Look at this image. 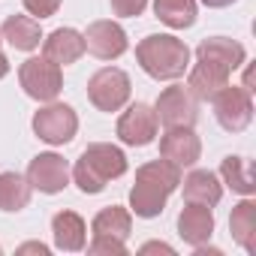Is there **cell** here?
Here are the masks:
<instances>
[{
	"label": "cell",
	"mask_w": 256,
	"mask_h": 256,
	"mask_svg": "<svg viewBox=\"0 0 256 256\" xmlns=\"http://www.w3.org/2000/svg\"><path fill=\"white\" fill-rule=\"evenodd\" d=\"M181 187V169L169 160H151L136 169V184L130 190V214L151 220L160 217L166 199Z\"/></svg>",
	"instance_id": "6da1fadb"
},
{
	"label": "cell",
	"mask_w": 256,
	"mask_h": 256,
	"mask_svg": "<svg viewBox=\"0 0 256 256\" xmlns=\"http://www.w3.org/2000/svg\"><path fill=\"white\" fill-rule=\"evenodd\" d=\"M76 187L88 196H96L106 190L108 181L120 178L126 172V154L118 148V145H108V142H94L82 151V157L76 160V166L70 169Z\"/></svg>",
	"instance_id": "7a4b0ae2"
},
{
	"label": "cell",
	"mask_w": 256,
	"mask_h": 256,
	"mask_svg": "<svg viewBox=\"0 0 256 256\" xmlns=\"http://www.w3.org/2000/svg\"><path fill=\"white\" fill-rule=\"evenodd\" d=\"M139 66L157 82H175L190 70V48L172 34H151L136 46Z\"/></svg>",
	"instance_id": "3957f363"
},
{
	"label": "cell",
	"mask_w": 256,
	"mask_h": 256,
	"mask_svg": "<svg viewBox=\"0 0 256 256\" xmlns=\"http://www.w3.org/2000/svg\"><path fill=\"white\" fill-rule=\"evenodd\" d=\"M130 94H133L130 76L118 66H102L88 78V100L100 112H120L130 102Z\"/></svg>",
	"instance_id": "277c9868"
},
{
	"label": "cell",
	"mask_w": 256,
	"mask_h": 256,
	"mask_svg": "<svg viewBox=\"0 0 256 256\" xmlns=\"http://www.w3.org/2000/svg\"><path fill=\"white\" fill-rule=\"evenodd\" d=\"M18 82H22L24 94L36 102H52L64 90V72L48 58H28L18 66Z\"/></svg>",
	"instance_id": "5b68a950"
},
{
	"label": "cell",
	"mask_w": 256,
	"mask_h": 256,
	"mask_svg": "<svg viewBox=\"0 0 256 256\" xmlns=\"http://www.w3.org/2000/svg\"><path fill=\"white\" fill-rule=\"evenodd\" d=\"M214 118L226 133H241L253 120V96L241 84H226L211 96Z\"/></svg>",
	"instance_id": "8992f818"
},
{
	"label": "cell",
	"mask_w": 256,
	"mask_h": 256,
	"mask_svg": "<svg viewBox=\"0 0 256 256\" xmlns=\"http://www.w3.org/2000/svg\"><path fill=\"white\" fill-rule=\"evenodd\" d=\"M34 133L48 145H66L78 133V114L66 102H48L34 114Z\"/></svg>",
	"instance_id": "52a82bcc"
},
{
	"label": "cell",
	"mask_w": 256,
	"mask_h": 256,
	"mask_svg": "<svg viewBox=\"0 0 256 256\" xmlns=\"http://www.w3.org/2000/svg\"><path fill=\"white\" fill-rule=\"evenodd\" d=\"M154 114H157V124H163L166 130H172V126H193L199 120V102L193 100L187 88L172 84L157 96Z\"/></svg>",
	"instance_id": "ba28073f"
},
{
	"label": "cell",
	"mask_w": 256,
	"mask_h": 256,
	"mask_svg": "<svg viewBox=\"0 0 256 256\" xmlns=\"http://www.w3.org/2000/svg\"><path fill=\"white\" fill-rule=\"evenodd\" d=\"M157 114L148 102H133L120 118H118V139L130 148H145L157 139Z\"/></svg>",
	"instance_id": "9c48e42d"
},
{
	"label": "cell",
	"mask_w": 256,
	"mask_h": 256,
	"mask_svg": "<svg viewBox=\"0 0 256 256\" xmlns=\"http://www.w3.org/2000/svg\"><path fill=\"white\" fill-rule=\"evenodd\" d=\"M82 36H84V48H88L94 58H100V60H118L126 48H130L126 30H124L118 22H112V18L90 22Z\"/></svg>",
	"instance_id": "30bf717a"
},
{
	"label": "cell",
	"mask_w": 256,
	"mask_h": 256,
	"mask_svg": "<svg viewBox=\"0 0 256 256\" xmlns=\"http://www.w3.org/2000/svg\"><path fill=\"white\" fill-rule=\"evenodd\" d=\"M70 175H72V172H70L66 160H64L60 154H54V151H46V154H36V157L30 160L24 178L30 181L34 190L54 196V193H60V190L70 187Z\"/></svg>",
	"instance_id": "8fae6325"
},
{
	"label": "cell",
	"mask_w": 256,
	"mask_h": 256,
	"mask_svg": "<svg viewBox=\"0 0 256 256\" xmlns=\"http://www.w3.org/2000/svg\"><path fill=\"white\" fill-rule=\"evenodd\" d=\"M160 157L169 160L178 169H190L202 157V142L193 133V126H172L160 139Z\"/></svg>",
	"instance_id": "7c38bea8"
},
{
	"label": "cell",
	"mask_w": 256,
	"mask_h": 256,
	"mask_svg": "<svg viewBox=\"0 0 256 256\" xmlns=\"http://www.w3.org/2000/svg\"><path fill=\"white\" fill-rule=\"evenodd\" d=\"M229 70L208 60V58H196V64L187 70V90L193 94L196 102H211V96L229 84Z\"/></svg>",
	"instance_id": "4fadbf2b"
},
{
	"label": "cell",
	"mask_w": 256,
	"mask_h": 256,
	"mask_svg": "<svg viewBox=\"0 0 256 256\" xmlns=\"http://www.w3.org/2000/svg\"><path fill=\"white\" fill-rule=\"evenodd\" d=\"M84 36L76 28H58L48 36H42V58H48L58 66H70L76 60H82L84 54Z\"/></svg>",
	"instance_id": "5bb4252c"
},
{
	"label": "cell",
	"mask_w": 256,
	"mask_h": 256,
	"mask_svg": "<svg viewBox=\"0 0 256 256\" xmlns=\"http://www.w3.org/2000/svg\"><path fill=\"white\" fill-rule=\"evenodd\" d=\"M178 235L184 238V244L190 247H199V244H208L211 235H214V214L208 205H196V202H187L178 214Z\"/></svg>",
	"instance_id": "9a60e30c"
},
{
	"label": "cell",
	"mask_w": 256,
	"mask_h": 256,
	"mask_svg": "<svg viewBox=\"0 0 256 256\" xmlns=\"http://www.w3.org/2000/svg\"><path fill=\"white\" fill-rule=\"evenodd\" d=\"M52 235H54V247L64 253H78L88 244V226L76 211H58L52 217Z\"/></svg>",
	"instance_id": "2e32d148"
},
{
	"label": "cell",
	"mask_w": 256,
	"mask_h": 256,
	"mask_svg": "<svg viewBox=\"0 0 256 256\" xmlns=\"http://www.w3.org/2000/svg\"><path fill=\"white\" fill-rule=\"evenodd\" d=\"M0 40H6L16 52H34L42 46V30L34 16H10L0 28Z\"/></svg>",
	"instance_id": "e0dca14e"
},
{
	"label": "cell",
	"mask_w": 256,
	"mask_h": 256,
	"mask_svg": "<svg viewBox=\"0 0 256 256\" xmlns=\"http://www.w3.org/2000/svg\"><path fill=\"white\" fill-rule=\"evenodd\" d=\"M184 202H196V205H208L214 208L220 199H223V184L214 172L208 169H193L187 178H184Z\"/></svg>",
	"instance_id": "ac0fdd59"
},
{
	"label": "cell",
	"mask_w": 256,
	"mask_h": 256,
	"mask_svg": "<svg viewBox=\"0 0 256 256\" xmlns=\"http://www.w3.org/2000/svg\"><path fill=\"white\" fill-rule=\"evenodd\" d=\"M196 58H208L220 66H226L229 72H235L238 66H244L247 60V52L241 42L229 40V36H211V40H202L199 48H196Z\"/></svg>",
	"instance_id": "d6986e66"
},
{
	"label": "cell",
	"mask_w": 256,
	"mask_h": 256,
	"mask_svg": "<svg viewBox=\"0 0 256 256\" xmlns=\"http://www.w3.org/2000/svg\"><path fill=\"white\" fill-rule=\"evenodd\" d=\"M229 232H232V238L247 253H256V202L253 199H241L232 208V214H229Z\"/></svg>",
	"instance_id": "ffe728a7"
},
{
	"label": "cell",
	"mask_w": 256,
	"mask_h": 256,
	"mask_svg": "<svg viewBox=\"0 0 256 256\" xmlns=\"http://www.w3.org/2000/svg\"><path fill=\"white\" fill-rule=\"evenodd\" d=\"M154 16L172 30H187L196 24L199 6L196 0H154Z\"/></svg>",
	"instance_id": "44dd1931"
},
{
	"label": "cell",
	"mask_w": 256,
	"mask_h": 256,
	"mask_svg": "<svg viewBox=\"0 0 256 256\" xmlns=\"http://www.w3.org/2000/svg\"><path fill=\"white\" fill-rule=\"evenodd\" d=\"M90 232L94 235H108V238L126 241V238H130V232H133V214L126 211V208H120V205H108V208H102L94 217Z\"/></svg>",
	"instance_id": "7402d4cb"
},
{
	"label": "cell",
	"mask_w": 256,
	"mask_h": 256,
	"mask_svg": "<svg viewBox=\"0 0 256 256\" xmlns=\"http://www.w3.org/2000/svg\"><path fill=\"white\" fill-rule=\"evenodd\" d=\"M30 181L18 172H0V211H22L30 202Z\"/></svg>",
	"instance_id": "603a6c76"
},
{
	"label": "cell",
	"mask_w": 256,
	"mask_h": 256,
	"mask_svg": "<svg viewBox=\"0 0 256 256\" xmlns=\"http://www.w3.org/2000/svg\"><path fill=\"white\" fill-rule=\"evenodd\" d=\"M220 178H223L226 187H232V190L241 193V196H253V190H256L253 169H250V163H247L244 157H235V154L223 157V163H220Z\"/></svg>",
	"instance_id": "cb8c5ba5"
},
{
	"label": "cell",
	"mask_w": 256,
	"mask_h": 256,
	"mask_svg": "<svg viewBox=\"0 0 256 256\" xmlns=\"http://www.w3.org/2000/svg\"><path fill=\"white\" fill-rule=\"evenodd\" d=\"M88 253H94V256H124L126 253V241L108 238V235H94V241L88 244Z\"/></svg>",
	"instance_id": "d4e9b609"
},
{
	"label": "cell",
	"mask_w": 256,
	"mask_h": 256,
	"mask_svg": "<svg viewBox=\"0 0 256 256\" xmlns=\"http://www.w3.org/2000/svg\"><path fill=\"white\" fill-rule=\"evenodd\" d=\"M108 4H112V12L114 16H120V18H136V16L145 12L148 0H108Z\"/></svg>",
	"instance_id": "484cf974"
},
{
	"label": "cell",
	"mask_w": 256,
	"mask_h": 256,
	"mask_svg": "<svg viewBox=\"0 0 256 256\" xmlns=\"http://www.w3.org/2000/svg\"><path fill=\"white\" fill-rule=\"evenodd\" d=\"M22 4L34 18H52L60 10V0H22Z\"/></svg>",
	"instance_id": "4316f807"
},
{
	"label": "cell",
	"mask_w": 256,
	"mask_h": 256,
	"mask_svg": "<svg viewBox=\"0 0 256 256\" xmlns=\"http://www.w3.org/2000/svg\"><path fill=\"white\" fill-rule=\"evenodd\" d=\"M139 253H166V256H175V247H169L163 241H148V244L139 247Z\"/></svg>",
	"instance_id": "83f0119b"
},
{
	"label": "cell",
	"mask_w": 256,
	"mask_h": 256,
	"mask_svg": "<svg viewBox=\"0 0 256 256\" xmlns=\"http://www.w3.org/2000/svg\"><path fill=\"white\" fill-rule=\"evenodd\" d=\"M16 253H18V256H24V253H40V256H48V247H46L42 241H28V244H22Z\"/></svg>",
	"instance_id": "f1b7e54d"
},
{
	"label": "cell",
	"mask_w": 256,
	"mask_h": 256,
	"mask_svg": "<svg viewBox=\"0 0 256 256\" xmlns=\"http://www.w3.org/2000/svg\"><path fill=\"white\" fill-rule=\"evenodd\" d=\"M202 4H205L208 10H223V6H232L235 0H202Z\"/></svg>",
	"instance_id": "f546056e"
},
{
	"label": "cell",
	"mask_w": 256,
	"mask_h": 256,
	"mask_svg": "<svg viewBox=\"0 0 256 256\" xmlns=\"http://www.w3.org/2000/svg\"><path fill=\"white\" fill-rule=\"evenodd\" d=\"M4 76H10V60H6L4 52H0V78H4Z\"/></svg>",
	"instance_id": "4dcf8cb0"
},
{
	"label": "cell",
	"mask_w": 256,
	"mask_h": 256,
	"mask_svg": "<svg viewBox=\"0 0 256 256\" xmlns=\"http://www.w3.org/2000/svg\"><path fill=\"white\" fill-rule=\"evenodd\" d=\"M0 253H4V247H0Z\"/></svg>",
	"instance_id": "1f68e13d"
}]
</instances>
